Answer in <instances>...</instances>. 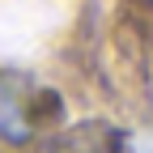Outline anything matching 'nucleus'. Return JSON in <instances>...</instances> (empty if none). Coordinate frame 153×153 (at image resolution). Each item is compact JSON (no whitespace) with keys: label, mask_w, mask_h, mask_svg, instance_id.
Masks as SVG:
<instances>
[{"label":"nucleus","mask_w":153,"mask_h":153,"mask_svg":"<svg viewBox=\"0 0 153 153\" xmlns=\"http://www.w3.org/2000/svg\"><path fill=\"white\" fill-rule=\"evenodd\" d=\"M30 153H123V132L111 123H76L68 132L43 136Z\"/></svg>","instance_id":"f03ea898"},{"label":"nucleus","mask_w":153,"mask_h":153,"mask_svg":"<svg viewBox=\"0 0 153 153\" xmlns=\"http://www.w3.org/2000/svg\"><path fill=\"white\" fill-rule=\"evenodd\" d=\"M64 102L47 85H38L30 72H0V136L13 145L34 140L47 123L60 119Z\"/></svg>","instance_id":"f257e3e1"}]
</instances>
